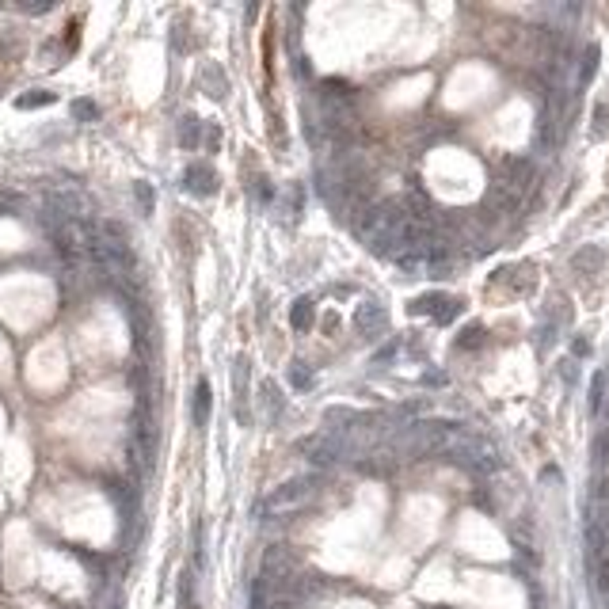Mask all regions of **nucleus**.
<instances>
[{
	"mask_svg": "<svg viewBox=\"0 0 609 609\" xmlns=\"http://www.w3.org/2000/svg\"><path fill=\"white\" fill-rule=\"evenodd\" d=\"M301 453L316 465V469H328V465H335L339 457H343V438L331 434V430H316V434L301 438Z\"/></svg>",
	"mask_w": 609,
	"mask_h": 609,
	"instance_id": "nucleus-1",
	"label": "nucleus"
},
{
	"mask_svg": "<svg viewBox=\"0 0 609 609\" xmlns=\"http://www.w3.org/2000/svg\"><path fill=\"white\" fill-rule=\"evenodd\" d=\"M309 495H313V476H297V480H286V484L267 499V507H271V511H294V507H301Z\"/></svg>",
	"mask_w": 609,
	"mask_h": 609,
	"instance_id": "nucleus-2",
	"label": "nucleus"
},
{
	"mask_svg": "<svg viewBox=\"0 0 609 609\" xmlns=\"http://www.w3.org/2000/svg\"><path fill=\"white\" fill-rule=\"evenodd\" d=\"M385 324H388V316H385V309H381L377 301L358 304V313H354V328L362 331V335H381Z\"/></svg>",
	"mask_w": 609,
	"mask_h": 609,
	"instance_id": "nucleus-3",
	"label": "nucleus"
},
{
	"mask_svg": "<svg viewBox=\"0 0 609 609\" xmlns=\"http://www.w3.org/2000/svg\"><path fill=\"white\" fill-rule=\"evenodd\" d=\"M183 179H187L183 187L195 190V195H214V168L210 164H190Z\"/></svg>",
	"mask_w": 609,
	"mask_h": 609,
	"instance_id": "nucleus-4",
	"label": "nucleus"
},
{
	"mask_svg": "<svg viewBox=\"0 0 609 609\" xmlns=\"http://www.w3.org/2000/svg\"><path fill=\"white\" fill-rule=\"evenodd\" d=\"M210 381H198L195 388V427H206L210 423Z\"/></svg>",
	"mask_w": 609,
	"mask_h": 609,
	"instance_id": "nucleus-5",
	"label": "nucleus"
},
{
	"mask_svg": "<svg viewBox=\"0 0 609 609\" xmlns=\"http://www.w3.org/2000/svg\"><path fill=\"white\" fill-rule=\"evenodd\" d=\"M313 297H297L294 301V313H289V324H294V331H304L309 324H313Z\"/></svg>",
	"mask_w": 609,
	"mask_h": 609,
	"instance_id": "nucleus-6",
	"label": "nucleus"
},
{
	"mask_svg": "<svg viewBox=\"0 0 609 609\" xmlns=\"http://www.w3.org/2000/svg\"><path fill=\"white\" fill-rule=\"evenodd\" d=\"M606 381H609V373H606V370H598V373L590 377V400H586V403H590V412H594V415H598V412H601V403H606Z\"/></svg>",
	"mask_w": 609,
	"mask_h": 609,
	"instance_id": "nucleus-7",
	"label": "nucleus"
},
{
	"mask_svg": "<svg viewBox=\"0 0 609 609\" xmlns=\"http://www.w3.org/2000/svg\"><path fill=\"white\" fill-rule=\"evenodd\" d=\"M445 301H450L445 294H427V297H415V301H412V313H430V316H438V313L445 309Z\"/></svg>",
	"mask_w": 609,
	"mask_h": 609,
	"instance_id": "nucleus-8",
	"label": "nucleus"
},
{
	"mask_svg": "<svg viewBox=\"0 0 609 609\" xmlns=\"http://www.w3.org/2000/svg\"><path fill=\"white\" fill-rule=\"evenodd\" d=\"M198 126H202V122H198L195 115H183L179 118V145L183 148H198Z\"/></svg>",
	"mask_w": 609,
	"mask_h": 609,
	"instance_id": "nucleus-9",
	"label": "nucleus"
},
{
	"mask_svg": "<svg viewBox=\"0 0 609 609\" xmlns=\"http://www.w3.org/2000/svg\"><path fill=\"white\" fill-rule=\"evenodd\" d=\"M46 103H54V91H27V96H19L16 99V107L19 111H34V107H46Z\"/></svg>",
	"mask_w": 609,
	"mask_h": 609,
	"instance_id": "nucleus-10",
	"label": "nucleus"
},
{
	"mask_svg": "<svg viewBox=\"0 0 609 609\" xmlns=\"http://www.w3.org/2000/svg\"><path fill=\"white\" fill-rule=\"evenodd\" d=\"M133 195H137V202H141V214H153V206H157V195H153V187H148L145 179L133 183Z\"/></svg>",
	"mask_w": 609,
	"mask_h": 609,
	"instance_id": "nucleus-11",
	"label": "nucleus"
},
{
	"mask_svg": "<svg viewBox=\"0 0 609 609\" xmlns=\"http://www.w3.org/2000/svg\"><path fill=\"white\" fill-rule=\"evenodd\" d=\"M601 259H606V256H601L598 247H586V252H579V256H575V267H579V271H594V267H601Z\"/></svg>",
	"mask_w": 609,
	"mask_h": 609,
	"instance_id": "nucleus-12",
	"label": "nucleus"
},
{
	"mask_svg": "<svg viewBox=\"0 0 609 609\" xmlns=\"http://www.w3.org/2000/svg\"><path fill=\"white\" fill-rule=\"evenodd\" d=\"M289 385H294V388H313V373L304 370L301 362H294V366H289Z\"/></svg>",
	"mask_w": 609,
	"mask_h": 609,
	"instance_id": "nucleus-13",
	"label": "nucleus"
},
{
	"mask_svg": "<svg viewBox=\"0 0 609 609\" xmlns=\"http://www.w3.org/2000/svg\"><path fill=\"white\" fill-rule=\"evenodd\" d=\"M73 115L80 118V122H91V118H99V107L91 103V99H76V103H73Z\"/></svg>",
	"mask_w": 609,
	"mask_h": 609,
	"instance_id": "nucleus-14",
	"label": "nucleus"
},
{
	"mask_svg": "<svg viewBox=\"0 0 609 609\" xmlns=\"http://www.w3.org/2000/svg\"><path fill=\"white\" fill-rule=\"evenodd\" d=\"M594 69H598V46H586V61H583V73H579V80H590Z\"/></svg>",
	"mask_w": 609,
	"mask_h": 609,
	"instance_id": "nucleus-15",
	"label": "nucleus"
},
{
	"mask_svg": "<svg viewBox=\"0 0 609 609\" xmlns=\"http://www.w3.org/2000/svg\"><path fill=\"white\" fill-rule=\"evenodd\" d=\"M49 8H54V0H27V4H19V12H27V16H42Z\"/></svg>",
	"mask_w": 609,
	"mask_h": 609,
	"instance_id": "nucleus-16",
	"label": "nucleus"
},
{
	"mask_svg": "<svg viewBox=\"0 0 609 609\" xmlns=\"http://www.w3.org/2000/svg\"><path fill=\"white\" fill-rule=\"evenodd\" d=\"M480 339H484V328H480V324H472L469 331H461V339H457V346H476Z\"/></svg>",
	"mask_w": 609,
	"mask_h": 609,
	"instance_id": "nucleus-17",
	"label": "nucleus"
},
{
	"mask_svg": "<svg viewBox=\"0 0 609 609\" xmlns=\"http://www.w3.org/2000/svg\"><path fill=\"white\" fill-rule=\"evenodd\" d=\"M252 190H256V195H259V202H271V198H274L271 183H267L263 175H256V183H252Z\"/></svg>",
	"mask_w": 609,
	"mask_h": 609,
	"instance_id": "nucleus-18",
	"label": "nucleus"
},
{
	"mask_svg": "<svg viewBox=\"0 0 609 609\" xmlns=\"http://www.w3.org/2000/svg\"><path fill=\"white\" fill-rule=\"evenodd\" d=\"M594 118H598V126H594V133H598V137H601V133H606V118H609V107H606V103H598V111H594Z\"/></svg>",
	"mask_w": 609,
	"mask_h": 609,
	"instance_id": "nucleus-19",
	"label": "nucleus"
},
{
	"mask_svg": "<svg viewBox=\"0 0 609 609\" xmlns=\"http://www.w3.org/2000/svg\"><path fill=\"white\" fill-rule=\"evenodd\" d=\"M571 351H575V354H590V343H586V339H575V343H571Z\"/></svg>",
	"mask_w": 609,
	"mask_h": 609,
	"instance_id": "nucleus-20",
	"label": "nucleus"
},
{
	"mask_svg": "<svg viewBox=\"0 0 609 609\" xmlns=\"http://www.w3.org/2000/svg\"><path fill=\"white\" fill-rule=\"evenodd\" d=\"M423 381H427V385H445V373H427Z\"/></svg>",
	"mask_w": 609,
	"mask_h": 609,
	"instance_id": "nucleus-21",
	"label": "nucleus"
}]
</instances>
